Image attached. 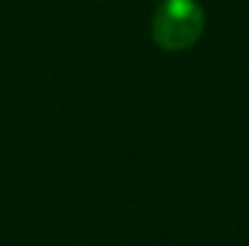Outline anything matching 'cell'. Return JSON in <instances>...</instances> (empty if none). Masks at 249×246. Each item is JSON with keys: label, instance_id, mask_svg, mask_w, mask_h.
I'll return each mask as SVG.
<instances>
[{"label": "cell", "instance_id": "cell-1", "mask_svg": "<svg viewBox=\"0 0 249 246\" xmlns=\"http://www.w3.org/2000/svg\"><path fill=\"white\" fill-rule=\"evenodd\" d=\"M206 27L203 7L196 0H162L153 17V39L165 51L191 49Z\"/></svg>", "mask_w": 249, "mask_h": 246}]
</instances>
